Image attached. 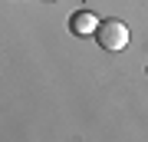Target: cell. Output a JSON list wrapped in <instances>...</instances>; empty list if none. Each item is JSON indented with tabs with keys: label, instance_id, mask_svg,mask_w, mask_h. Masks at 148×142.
Returning <instances> with one entry per match:
<instances>
[{
	"label": "cell",
	"instance_id": "obj_2",
	"mask_svg": "<svg viewBox=\"0 0 148 142\" xmlns=\"http://www.w3.org/2000/svg\"><path fill=\"white\" fill-rule=\"evenodd\" d=\"M99 23H102V20H99L92 10H76L73 17H69V30H73L76 37H89V33H95Z\"/></svg>",
	"mask_w": 148,
	"mask_h": 142
},
{
	"label": "cell",
	"instance_id": "obj_1",
	"mask_svg": "<svg viewBox=\"0 0 148 142\" xmlns=\"http://www.w3.org/2000/svg\"><path fill=\"white\" fill-rule=\"evenodd\" d=\"M95 40H99V46L106 53H122L128 46V26L115 20V17H109V20L99 23V30H95Z\"/></svg>",
	"mask_w": 148,
	"mask_h": 142
}]
</instances>
